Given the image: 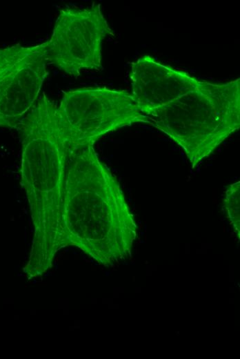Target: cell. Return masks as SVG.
Returning a JSON list of instances; mask_svg holds the SVG:
<instances>
[{
    "mask_svg": "<svg viewBox=\"0 0 240 359\" xmlns=\"http://www.w3.org/2000/svg\"><path fill=\"white\" fill-rule=\"evenodd\" d=\"M22 146L21 177L34 228L23 271L28 279L50 269L61 250V223L66 165L70 145L57 106L45 94L16 129Z\"/></svg>",
    "mask_w": 240,
    "mask_h": 359,
    "instance_id": "obj_2",
    "label": "cell"
},
{
    "mask_svg": "<svg viewBox=\"0 0 240 359\" xmlns=\"http://www.w3.org/2000/svg\"><path fill=\"white\" fill-rule=\"evenodd\" d=\"M137 235V226L120 184L100 161L94 144L70 145L61 249L75 246L99 264L110 266L131 255Z\"/></svg>",
    "mask_w": 240,
    "mask_h": 359,
    "instance_id": "obj_1",
    "label": "cell"
},
{
    "mask_svg": "<svg viewBox=\"0 0 240 359\" xmlns=\"http://www.w3.org/2000/svg\"><path fill=\"white\" fill-rule=\"evenodd\" d=\"M132 98L141 111L163 106L199 86L202 81L145 55L132 63Z\"/></svg>",
    "mask_w": 240,
    "mask_h": 359,
    "instance_id": "obj_7",
    "label": "cell"
},
{
    "mask_svg": "<svg viewBox=\"0 0 240 359\" xmlns=\"http://www.w3.org/2000/svg\"><path fill=\"white\" fill-rule=\"evenodd\" d=\"M223 206L234 229L239 236L240 182L228 185L224 192Z\"/></svg>",
    "mask_w": 240,
    "mask_h": 359,
    "instance_id": "obj_8",
    "label": "cell"
},
{
    "mask_svg": "<svg viewBox=\"0 0 240 359\" xmlns=\"http://www.w3.org/2000/svg\"><path fill=\"white\" fill-rule=\"evenodd\" d=\"M45 43L0 48V127L17 129L36 103L46 70Z\"/></svg>",
    "mask_w": 240,
    "mask_h": 359,
    "instance_id": "obj_6",
    "label": "cell"
},
{
    "mask_svg": "<svg viewBox=\"0 0 240 359\" xmlns=\"http://www.w3.org/2000/svg\"><path fill=\"white\" fill-rule=\"evenodd\" d=\"M57 111L70 145L94 144L108 133L135 123L152 124L130 93L106 87L64 92Z\"/></svg>",
    "mask_w": 240,
    "mask_h": 359,
    "instance_id": "obj_4",
    "label": "cell"
},
{
    "mask_svg": "<svg viewBox=\"0 0 240 359\" xmlns=\"http://www.w3.org/2000/svg\"><path fill=\"white\" fill-rule=\"evenodd\" d=\"M183 151L192 168L240 126V80L202 81L173 101L144 113Z\"/></svg>",
    "mask_w": 240,
    "mask_h": 359,
    "instance_id": "obj_3",
    "label": "cell"
},
{
    "mask_svg": "<svg viewBox=\"0 0 240 359\" xmlns=\"http://www.w3.org/2000/svg\"><path fill=\"white\" fill-rule=\"evenodd\" d=\"M108 35L113 32L99 4L61 9L50 39L44 42L47 63L74 77L84 70H101L102 43Z\"/></svg>",
    "mask_w": 240,
    "mask_h": 359,
    "instance_id": "obj_5",
    "label": "cell"
}]
</instances>
